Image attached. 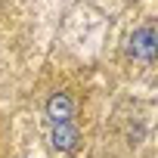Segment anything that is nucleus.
Segmentation results:
<instances>
[{
  "label": "nucleus",
  "mask_w": 158,
  "mask_h": 158,
  "mask_svg": "<svg viewBox=\"0 0 158 158\" xmlns=\"http://www.w3.org/2000/svg\"><path fill=\"white\" fill-rule=\"evenodd\" d=\"M71 112H74V102H71L68 93H53V96H50L47 115H50L53 121H65V118H71Z\"/></svg>",
  "instance_id": "7ed1b4c3"
},
{
  "label": "nucleus",
  "mask_w": 158,
  "mask_h": 158,
  "mask_svg": "<svg viewBox=\"0 0 158 158\" xmlns=\"http://www.w3.org/2000/svg\"><path fill=\"white\" fill-rule=\"evenodd\" d=\"M77 139H81V130H77L68 118L65 121H56V130H53V143L59 146V149H74L77 146Z\"/></svg>",
  "instance_id": "f03ea898"
},
{
  "label": "nucleus",
  "mask_w": 158,
  "mask_h": 158,
  "mask_svg": "<svg viewBox=\"0 0 158 158\" xmlns=\"http://www.w3.org/2000/svg\"><path fill=\"white\" fill-rule=\"evenodd\" d=\"M133 53H136L143 62H152V59H155V31H152V25H143V28L133 34Z\"/></svg>",
  "instance_id": "f257e3e1"
}]
</instances>
